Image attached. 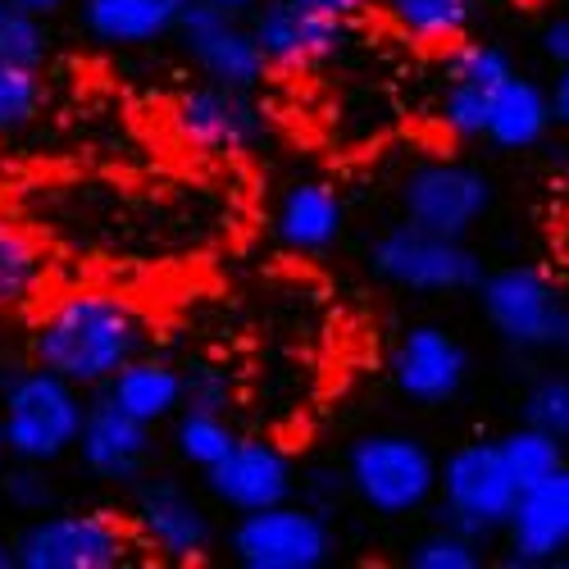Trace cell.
Masks as SVG:
<instances>
[{
  "label": "cell",
  "mask_w": 569,
  "mask_h": 569,
  "mask_svg": "<svg viewBox=\"0 0 569 569\" xmlns=\"http://www.w3.org/2000/svg\"><path fill=\"white\" fill-rule=\"evenodd\" d=\"M483 0H373V10L383 14L406 41L447 51L460 37H469L473 19H479Z\"/></svg>",
  "instance_id": "obj_24"
},
{
  "label": "cell",
  "mask_w": 569,
  "mask_h": 569,
  "mask_svg": "<svg viewBox=\"0 0 569 569\" xmlns=\"http://www.w3.org/2000/svg\"><path fill=\"white\" fill-rule=\"evenodd\" d=\"M556 128V110H551V87H542L529 73L506 78V87L497 91L492 114H488V147L497 151H538Z\"/></svg>",
  "instance_id": "obj_23"
},
{
  "label": "cell",
  "mask_w": 569,
  "mask_h": 569,
  "mask_svg": "<svg viewBox=\"0 0 569 569\" xmlns=\"http://www.w3.org/2000/svg\"><path fill=\"white\" fill-rule=\"evenodd\" d=\"M347 497H351V483H347V469H338V465H319L301 479V501H310L323 515H338V506Z\"/></svg>",
  "instance_id": "obj_34"
},
{
  "label": "cell",
  "mask_w": 569,
  "mask_h": 569,
  "mask_svg": "<svg viewBox=\"0 0 569 569\" xmlns=\"http://www.w3.org/2000/svg\"><path fill=\"white\" fill-rule=\"evenodd\" d=\"M206 492L214 506L232 510V515H247V510H264L278 501H292L301 492V473L297 460L282 451L269 438H237L232 451L201 473Z\"/></svg>",
  "instance_id": "obj_17"
},
{
  "label": "cell",
  "mask_w": 569,
  "mask_h": 569,
  "mask_svg": "<svg viewBox=\"0 0 569 569\" xmlns=\"http://www.w3.org/2000/svg\"><path fill=\"white\" fill-rule=\"evenodd\" d=\"M342 469L351 483V501L383 519H410L438 501L442 460L419 433H401V429L360 433L347 447Z\"/></svg>",
  "instance_id": "obj_3"
},
{
  "label": "cell",
  "mask_w": 569,
  "mask_h": 569,
  "mask_svg": "<svg viewBox=\"0 0 569 569\" xmlns=\"http://www.w3.org/2000/svg\"><path fill=\"white\" fill-rule=\"evenodd\" d=\"M178 41L187 60L197 64L201 78L214 82H232V87H260L269 73V60L256 41V28L247 14H228L219 6H206V0H192L182 14Z\"/></svg>",
  "instance_id": "obj_15"
},
{
  "label": "cell",
  "mask_w": 569,
  "mask_h": 569,
  "mask_svg": "<svg viewBox=\"0 0 569 569\" xmlns=\"http://www.w3.org/2000/svg\"><path fill=\"white\" fill-rule=\"evenodd\" d=\"M242 438L232 429V419H228V410H206V406H182L178 415H173V433H169V442H173V456L182 460V465H192V469H214L228 451H232V442Z\"/></svg>",
  "instance_id": "obj_26"
},
{
  "label": "cell",
  "mask_w": 569,
  "mask_h": 569,
  "mask_svg": "<svg viewBox=\"0 0 569 569\" xmlns=\"http://www.w3.org/2000/svg\"><path fill=\"white\" fill-rule=\"evenodd\" d=\"M0 501H6V510H14L19 519L56 510L60 506V488L51 479V465L10 460L6 469H0Z\"/></svg>",
  "instance_id": "obj_29"
},
{
  "label": "cell",
  "mask_w": 569,
  "mask_h": 569,
  "mask_svg": "<svg viewBox=\"0 0 569 569\" xmlns=\"http://www.w3.org/2000/svg\"><path fill=\"white\" fill-rule=\"evenodd\" d=\"M46 106V78L32 64H0V137L28 128Z\"/></svg>",
  "instance_id": "obj_31"
},
{
  "label": "cell",
  "mask_w": 569,
  "mask_h": 569,
  "mask_svg": "<svg viewBox=\"0 0 569 569\" xmlns=\"http://www.w3.org/2000/svg\"><path fill=\"white\" fill-rule=\"evenodd\" d=\"M132 519L114 510H46L14 533L19 569H119L137 551Z\"/></svg>",
  "instance_id": "obj_7"
},
{
  "label": "cell",
  "mask_w": 569,
  "mask_h": 569,
  "mask_svg": "<svg viewBox=\"0 0 569 569\" xmlns=\"http://www.w3.org/2000/svg\"><path fill=\"white\" fill-rule=\"evenodd\" d=\"M410 569H479L483 565V542L465 533V529H451L438 519V529H429L415 547H410Z\"/></svg>",
  "instance_id": "obj_32"
},
{
  "label": "cell",
  "mask_w": 569,
  "mask_h": 569,
  "mask_svg": "<svg viewBox=\"0 0 569 569\" xmlns=\"http://www.w3.org/2000/svg\"><path fill=\"white\" fill-rule=\"evenodd\" d=\"M519 419L569 447V369H547L519 397Z\"/></svg>",
  "instance_id": "obj_30"
},
{
  "label": "cell",
  "mask_w": 569,
  "mask_h": 569,
  "mask_svg": "<svg viewBox=\"0 0 569 569\" xmlns=\"http://www.w3.org/2000/svg\"><path fill=\"white\" fill-rule=\"evenodd\" d=\"M501 538L515 569H556L569 556V465L519 497Z\"/></svg>",
  "instance_id": "obj_19"
},
{
  "label": "cell",
  "mask_w": 569,
  "mask_h": 569,
  "mask_svg": "<svg viewBox=\"0 0 569 569\" xmlns=\"http://www.w3.org/2000/svg\"><path fill=\"white\" fill-rule=\"evenodd\" d=\"M141 351H147V315L110 288L60 292L28 333V360L69 378L82 392H101Z\"/></svg>",
  "instance_id": "obj_2"
},
{
  "label": "cell",
  "mask_w": 569,
  "mask_h": 569,
  "mask_svg": "<svg viewBox=\"0 0 569 569\" xmlns=\"http://www.w3.org/2000/svg\"><path fill=\"white\" fill-rule=\"evenodd\" d=\"M37 228L60 237L69 247L137 256L151 264L160 256L192 251L201 237L219 228V214H201L178 197H137L123 187H51L37 201Z\"/></svg>",
  "instance_id": "obj_1"
},
{
  "label": "cell",
  "mask_w": 569,
  "mask_h": 569,
  "mask_svg": "<svg viewBox=\"0 0 569 569\" xmlns=\"http://www.w3.org/2000/svg\"><path fill=\"white\" fill-rule=\"evenodd\" d=\"M497 447H501V460L510 469V479L519 483V492L547 483L556 469L569 465V447L560 438H551L547 429H533V423H525V419H519L515 429H506L497 438Z\"/></svg>",
  "instance_id": "obj_27"
},
{
  "label": "cell",
  "mask_w": 569,
  "mask_h": 569,
  "mask_svg": "<svg viewBox=\"0 0 569 569\" xmlns=\"http://www.w3.org/2000/svg\"><path fill=\"white\" fill-rule=\"evenodd\" d=\"M301 6H310V10H319V14H333V19L356 23V19H365V14L373 10V0H301Z\"/></svg>",
  "instance_id": "obj_36"
},
{
  "label": "cell",
  "mask_w": 569,
  "mask_h": 569,
  "mask_svg": "<svg viewBox=\"0 0 569 569\" xmlns=\"http://www.w3.org/2000/svg\"><path fill=\"white\" fill-rule=\"evenodd\" d=\"M10 460V438H6V415H0V469Z\"/></svg>",
  "instance_id": "obj_42"
},
{
  "label": "cell",
  "mask_w": 569,
  "mask_h": 569,
  "mask_svg": "<svg viewBox=\"0 0 569 569\" xmlns=\"http://www.w3.org/2000/svg\"><path fill=\"white\" fill-rule=\"evenodd\" d=\"M132 533L141 551L173 565H192L214 547V519L201 497H192L169 473H147L132 483Z\"/></svg>",
  "instance_id": "obj_13"
},
{
  "label": "cell",
  "mask_w": 569,
  "mask_h": 569,
  "mask_svg": "<svg viewBox=\"0 0 569 569\" xmlns=\"http://www.w3.org/2000/svg\"><path fill=\"white\" fill-rule=\"evenodd\" d=\"M0 510H6V501H0Z\"/></svg>",
  "instance_id": "obj_43"
},
{
  "label": "cell",
  "mask_w": 569,
  "mask_h": 569,
  "mask_svg": "<svg viewBox=\"0 0 569 569\" xmlns=\"http://www.w3.org/2000/svg\"><path fill=\"white\" fill-rule=\"evenodd\" d=\"M192 0H78V23L110 51H147L178 37Z\"/></svg>",
  "instance_id": "obj_21"
},
{
  "label": "cell",
  "mask_w": 569,
  "mask_h": 569,
  "mask_svg": "<svg viewBox=\"0 0 569 569\" xmlns=\"http://www.w3.org/2000/svg\"><path fill=\"white\" fill-rule=\"evenodd\" d=\"M492 333L519 356H569V292L538 264L488 269L473 288Z\"/></svg>",
  "instance_id": "obj_5"
},
{
  "label": "cell",
  "mask_w": 569,
  "mask_h": 569,
  "mask_svg": "<svg viewBox=\"0 0 569 569\" xmlns=\"http://www.w3.org/2000/svg\"><path fill=\"white\" fill-rule=\"evenodd\" d=\"M51 60V28L19 0H0V64L46 69Z\"/></svg>",
  "instance_id": "obj_28"
},
{
  "label": "cell",
  "mask_w": 569,
  "mask_h": 569,
  "mask_svg": "<svg viewBox=\"0 0 569 569\" xmlns=\"http://www.w3.org/2000/svg\"><path fill=\"white\" fill-rule=\"evenodd\" d=\"M206 6H219V10H228V14H247V19H251V10L260 6V0H206Z\"/></svg>",
  "instance_id": "obj_40"
},
{
  "label": "cell",
  "mask_w": 569,
  "mask_h": 569,
  "mask_svg": "<svg viewBox=\"0 0 569 569\" xmlns=\"http://www.w3.org/2000/svg\"><path fill=\"white\" fill-rule=\"evenodd\" d=\"M51 278V251L19 219H0V310H23Z\"/></svg>",
  "instance_id": "obj_25"
},
{
  "label": "cell",
  "mask_w": 569,
  "mask_h": 569,
  "mask_svg": "<svg viewBox=\"0 0 569 569\" xmlns=\"http://www.w3.org/2000/svg\"><path fill=\"white\" fill-rule=\"evenodd\" d=\"M273 237L292 256H328L347 232V201L333 182L297 178L273 201Z\"/></svg>",
  "instance_id": "obj_20"
},
{
  "label": "cell",
  "mask_w": 569,
  "mask_h": 569,
  "mask_svg": "<svg viewBox=\"0 0 569 569\" xmlns=\"http://www.w3.org/2000/svg\"><path fill=\"white\" fill-rule=\"evenodd\" d=\"M519 483L501 460L497 438H469L442 456L438 469V519L451 529H465L479 542L506 533L519 506Z\"/></svg>",
  "instance_id": "obj_8"
},
{
  "label": "cell",
  "mask_w": 569,
  "mask_h": 569,
  "mask_svg": "<svg viewBox=\"0 0 569 569\" xmlns=\"http://www.w3.org/2000/svg\"><path fill=\"white\" fill-rule=\"evenodd\" d=\"M169 128L187 151L210 160H242L264 141V114L251 87L201 78L182 87L169 106Z\"/></svg>",
  "instance_id": "obj_10"
},
{
  "label": "cell",
  "mask_w": 569,
  "mask_h": 569,
  "mask_svg": "<svg viewBox=\"0 0 569 569\" xmlns=\"http://www.w3.org/2000/svg\"><path fill=\"white\" fill-rule=\"evenodd\" d=\"M251 28L269 69H282V73L323 69L328 60H338L347 51V37H351L347 19L319 14L301 6V0H260L251 10Z\"/></svg>",
  "instance_id": "obj_16"
},
{
  "label": "cell",
  "mask_w": 569,
  "mask_h": 569,
  "mask_svg": "<svg viewBox=\"0 0 569 569\" xmlns=\"http://www.w3.org/2000/svg\"><path fill=\"white\" fill-rule=\"evenodd\" d=\"M538 46H542V56H547L556 69H569V14H556V19L542 28Z\"/></svg>",
  "instance_id": "obj_35"
},
{
  "label": "cell",
  "mask_w": 569,
  "mask_h": 569,
  "mask_svg": "<svg viewBox=\"0 0 569 569\" xmlns=\"http://www.w3.org/2000/svg\"><path fill=\"white\" fill-rule=\"evenodd\" d=\"M369 273L397 292L415 297H460L483 282V256L465 237L433 232L415 219H397L369 242Z\"/></svg>",
  "instance_id": "obj_6"
},
{
  "label": "cell",
  "mask_w": 569,
  "mask_h": 569,
  "mask_svg": "<svg viewBox=\"0 0 569 569\" xmlns=\"http://www.w3.org/2000/svg\"><path fill=\"white\" fill-rule=\"evenodd\" d=\"M228 551L242 569H323L338 556L333 515L310 501H278L232 519Z\"/></svg>",
  "instance_id": "obj_9"
},
{
  "label": "cell",
  "mask_w": 569,
  "mask_h": 569,
  "mask_svg": "<svg viewBox=\"0 0 569 569\" xmlns=\"http://www.w3.org/2000/svg\"><path fill=\"white\" fill-rule=\"evenodd\" d=\"M519 64L501 41H473L460 37L442 51V82H438V123L456 141H483L488 114L506 78H515Z\"/></svg>",
  "instance_id": "obj_12"
},
{
  "label": "cell",
  "mask_w": 569,
  "mask_h": 569,
  "mask_svg": "<svg viewBox=\"0 0 569 569\" xmlns=\"http://www.w3.org/2000/svg\"><path fill=\"white\" fill-rule=\"evenodd\" d=\"M551 182H560L565 192H569V141L560 151H551Z\"/></svg>",
  "instance_id": "obj_38"
},
{
  "label": "cell",
  "mask_w": 569,
  "mask_h": 569,
  "mask_svg": "<svg viewBox=\"0 0 569 569\" xmlns=\"http://www.w3.org/2000/svg\"><path fill=\"white\" fill-rule=\"evenodd\" d=\"M19 6H28V10L41 14V19H51V14H60L64 6H78V0H19Z\"/></svg>",
  "instance_id": "obj_39"
},
{
  "label": "cell",
  "mask_w": 569,
  "mask_h": 569,
  "mask_svg": "<svg viewBox=\"0 0 569 569\" xmlns=\"http://www.w3.org/2000/svg\"><path fill=\"white\" fill-rule=\"evenodd\" d=\"M182 373H187V406L228 410V401H232V378H228V369L197 360V365H182Z\"/></svg>",
  "instance_id": "obj_33"
},
{
  "label": "cell",
  "mask_w": 569,
  "mask_h": 569,
  "mask_svg": "<svg viewBox=\"0 0 569 569\" xmlns=\"http://www.w3.org/2000/svg\"><path fill=\"white\" fill-rule=\"evenodd\" d=\"M78 460L91 479L114 483V488H132L151 473L156 460V429L141 423L137 415H128L123 406H114L106 392L91 397L87 406V423L78 438Z\"/></svg>",
  "instance_id": "obj_18"
},
{
  "label": "cell",
  "mask_w": 569,
  "mask_h": 569,
  "mask_svg": "<svg viewBox=\"0 0 569 569\" xmlns=\"http://www.w3.org/2000/svg\"><path fill=\"white\" fill-rule=\"evenodd\" d=\"M551 110H556V128L569 132V69H556L551 78Z\"/></svg>",
  "instance_id": "obj_37"
},
{
  "label": "cell",
  "mask_w": 569,
  "mask_h": 569,
  "mask_svg": "<svg viewBox=\"0 0 569 569\" xmlns=\"http://www.w3.org/2000/svg\"><path fill=\"white\" fill-rule=\"evenodd\" d=\"M497 201L492 178L469 160H419L397 182L401 219H415L447 237H469Z\"/></svg>",
  "instance_id": "obj_11"
},
{
  "label": "cell",
  "mask_w": 569,
  "mask_h": 569,
  "mask_svg": "<svg viewBox=\"0 0 569 569\" xmlns=\"http://www.w3.org/2000/svg\"><path fill=\"white\" fill-rule=\"evenodd\" d=\"M114 406H123L128 415H137L141 423H151V429H160V423H173V415L187 406V373L182 365L164 360V356H151L141 351L132 356L110 383L101 388Z\"/></svg>",
  "instance_id": "obj_22"
},
{
  "label": "cell",
  "mask_w": 569,
  "mask_h": 569,
  "mask_svg": "<svg viewBox=\"0 0 569 569\" xmlns=\"http://www.w3.org/2000/svg\"><path fill=\"white\" fill-rule=\"evenodd\" d=\"M0 569H19V556H14V538H0Z\"/></svg>",
  "instance_id": "obj_41"
},
{
  "label": "cell",
  "mask_w": 569,
  "mask_h": 569,
  "mask_svg": "<svg viewBox=\"0 0 569 569\" xmlns=\"http://www.w3.org/2000/svg\"><path fill=\"white\" fill-rule=\"evenodd\" d=\"M91 397L69 383V378L41 369V365H19L6 383H0V415H6V438H10V460H32V465H56L78 451L82 423H87Z\"/></svg>",
  "instance_id": "obj_4"
},
{
  "label": "cell",
  "mask_w": 569,
  "mask_h": 569,
  "mask_svg": "<svg viewBox=\"0 0 569 569\" xmlns=\"http://www.w3.org/2000/svg\"><path fill=\"white\" fill-rule=\"evenodd\" d=\"M469 373H473V356L447 323H410L388 351V378L397 397L423 410L456 401L469 383Z\"/></svg>",
  "instance_id": "obj_14"
}]
</instances>
